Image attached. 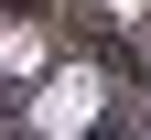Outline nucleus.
Segmentation results:
<instances>
[{"label":"nucleus","instance_id":"nucleus-1","mask_svg":"<svg viewBox=\"0 0 151 140\" xmlns=\"http://www.w3.org/2000/svg\"><path fill=\"white\" fill-rule=\"evenodd\" d=\"M97 108H108V75L97 65H54L43 97H32V129L43 140H76V129H97Z\"/></svg>","mask_w":151,"mask_h":140},{"label":"nucleus","instance_id":"nucleus-2","mask_svg":"<svg viewBox=\"0 0 151 140\" xmlns=\"http://www.w3.org/2000/svg\"><path fill=\"white\" fill-rule=\"evenodd\" d=\"M0 65H43V43H32V32L11 22V32H0Z\"/></svg>","mask_w":151,"mask_h":140}]
</instances>
